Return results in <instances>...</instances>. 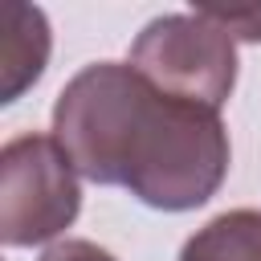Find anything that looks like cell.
I'll list each match as a JSON object with an SVG mask.
<instances>
[{"label": "cell", "instance_id": "obj_6", "mask_svg": "<svg viewBox=\"0 0 261 261\" xmlns=\"http://www.w3.org/2000/svg\"><path fill=\"white\" fill-rule=\"evenodd\" d=\"M196 12L216 20L232 41L261 45V4H196Z\"/></svg>", "mask_w": 261, "mask_h": 261}, {"label": "cell", "instance_id": "obj_1", "mask_svg": "<svg viewBox=\"0 0 261 261\" xmlns=\"http://www.w3.org/2000/svg\"><path fill=\"white\" fill-rule=\"evenodd\" d=\"M53 139L82 179L126 188L155 212L208 204L232 155L220 110L159 94L130 61L77 69L53 102Z\"/></svg>", "mask_w": 261, "mask_h": 261}, {"label": "cell", "instance_id": "obj_7", "mask_svg": "<svg viewBox=\"0 0 261 261\" xmlns=\"http://www.w3.org/2000/svg\"><path fill=\"white\" fill-rule=\"evenodd\" d=\"M41 261H118L110 249L94 245V241H82V237H65V241H53Z\"/></svg>", "mask_w": 261, "mask_h": 261}, {"label": "cell", "instance_id": "obj_4", "mask_svg": "<svg viewBox=\"0 0 261 261\" xmlns=\"http://www.w3.org/2000/svg\"><path fill=\"white\" fill-rule=\"evenodd\" d=\"M53 49L49 20L37 4H4V24H0V102H16L37 77L45 73Z\"/></svg>", "mask_w": 261, "mask_h": 261}, {"label": "cell", "instance_id": "obj_5", "mask_svg": "<svg viewBox=\"0 0 261 261\" xmlns=\"http://www.w3.org/2000/svg\"><path fill=\"white\" fill-rule=\"evenodd\" d=\"M179 261H261V212L257 208H228L196 228Z\"/></svg>", "mask_w": 261, "mask_h": 261}, {"label": "cell", "instance_id": "obj_2", "mask_svg": "<svg viewBox=\"0 0 261 261\" xmlns=\"http://www.w3.org/2000/svg\"><path fill=\"white\" fill-rule=\"evenodd\" d=\"M130 69L159 94L220 110L237 86V41L204 12H163L130 41Z\"/></svg>", "mask_w": 261, "mask_h": 261}, {"label": "cell", "instance_id": "obj_3", "mask_svg": "<svg viewBox=\"0 0 261 261\" xmlns=\"http://www.w3.org/2000/svg\"><path fill=\"white\" fill-rule=\"evenodd\" d=\"M82 212L73 159L53 135H16L0 151V241L33 249L57 241Z\"/></svg>", "mask_w": 261, "mask_h": 261}]
</instances>
